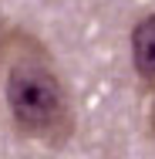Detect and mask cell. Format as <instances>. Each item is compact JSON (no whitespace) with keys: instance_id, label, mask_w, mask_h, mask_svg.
Instances as JSON below:
<instances>
[{"instance_id":"obj_1","label":"cell","mask_w":155,"mask_h":159,"mask_svg":"<svg viewBox=\"0 0 155 159\" xmlns=\"http://www.w3.org/2000/svg\"><path fill=\"white\" fill-rule=\"evenodd\" d=\"M0 58H3V98L17 132L47 149L67 146L74 139L78 115L71 92L44 41L34 37L31 31L10 27L0 37Z\"/></svg>"},{"instance_id":"obj_2","label":"cell","mask_w":155,"mask_h":159,"mask_svg":"<svg viewBox=\"0 0 155 159\" xmlns=\"http://www.w3.org/2000/svg\"><path fill=\"white\" fill-rule=\"evenodd\" d=\"M131 64L145 85H155V14H145L131 27Z\"/></svg>"}]
</instances>
